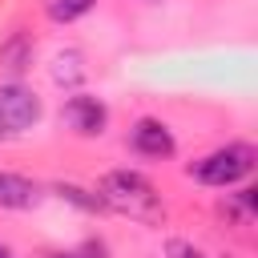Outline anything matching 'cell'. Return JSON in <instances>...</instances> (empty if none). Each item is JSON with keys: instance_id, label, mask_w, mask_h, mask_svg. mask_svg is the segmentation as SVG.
I'll use <instances>...</instances> for the list:
<instances>
[{"instance_id": "ba28073f", "label": "cell", "mask_w": 258, "mask_h": 258, "mask_svg": "<svg viewBox=\"0 0 258 258\" xmlns=\"http://www.w3.org/2000/svg\"><path fill=\"white\" fill-rule=\"evenodd\" d=\"M20 48H24V40H16V44L0 48V64H4V69H12V73H20V69H24V56H20Z\"/></svg>"}, {"instance_id": "52a82bcc", "label": "cell", "mask_w": 258, "mask_h": 258, "mask_svg": "<svg viewBox=\"0 0 258 258\" xmlns=\"http://www.w3.org/2000/svg\"><path fill=\"white\" fill-rule=\"evenodd\" d=\"M93 4H97V0H48V16H52V20H60V24H69V20L85 16Z\"/></svg>"}, {"instance_id": "6da1fadb", "label": "cell", "mask_w": 258, "mask_h": 258, "mask_svg": "<svg viewBox=\"0 0 258 258\" xmlns=\"http://www.w3.org/2000/svg\"><path fill=\"white\" fill-rule=\"evenodd\" d=\"M97 198H101L105 210H117V214H125L133 222H157L161 218V198H157L153 181L133 173V169L105 173L101 185H97Z\"/></svg>"}, {"instance_id": "9c48e42d", "label": "cell", "mask_w": 258, "mask_h": 258, "mask_svg": "<svg viewBox=\"0 0 258 258\" xmlns=\"http://www.w3.org/2000/svg\"><path fill=\"white\" fill-rule=\"evenodd\" d=\"M169 258H206V254H202L194 242H181V238H173V242H169Z\"/></svg>"}, {"instance_id": "7a4b0ae2", "label": "cell", "mask_w": 258, "mask_h": 258, "mask_svg": "<svg viewBox=\"0 0 258 258\" xmlns=\"http://www.w3.org/2000/svg\"><path fill=\"white\" fill-rule=\"evenodd\" d=\"M250 169H254V149L250 145H226V149H214L210 157H202L194 165V177L202 185H234Z\"/></svg>"}, {"instance_id": "5b68a950", "label": "cell", "mask_w": 258, "mask_h": 258, "mask_svg": "<svg viewBox=\"0 0 258 258\" xmlns=\"http://www.w3.org/2000/svg\"><path fill=\"white\" fill-rule=\"evenodd\" d=\"M129 141H133V149H137L141 157H169V153H173V133H169L161 121H153V117H141V121L133 125Z\"/></svg>"}, {"instance_id": "277c9868", "label": "cell", "mask_w": 258, "mask_h": 258, "mask_svg": "<svg viewBox=\"0 0 258 258\" xmlns=\"http://www.w3.org/2000/svg\"><path fill=\"white\" fill-rule=\"evenodd\" d=\"M64 121H69L77 133L93 137V133H101V129H105V121H109V109H105V101L77 93V97H69V101H64Z\"/></svg>"}, {"instance_id": "30bf717a", "label": "cell", "mask_w": 258, "mask_h": 258, "mask_svg": "<svg viewBox=\"0 0 258 258\" xmlns=\"http://www.w3.org/2000/svg\"><path fill=\"white\" fill-rule=\"evenodd\" d=\"M0 258H12V250H8V246H0Z\"/></svg>"}, {"instance_id": "3957f363", "label": "cell", "mask_w": 258, "mask_h": 258, "mask_svg": "<svg viewBox=\"0 0 258 258\" xmlns=\"http://www.w3.org/2000/svg\"><path fill=\"white\" fill-rule=\"evenodd\" d=\"M40 121V97L24 85H0V133H24Z\"/></svg>"}, {"instance_id": "8992f818", "label": "cell", "mask_w": 258, "mask_h": 258, "mask_svg": "<svg viewBox=\"0 0 258 258\" xmlns=\"http://www.w3.org/2000/svg\"><path fill=\"white\" fill-rule=\"evenodd\" d=\"M36 202V185L20 173H4L0 169V206L4 210H28Z\"/></svg>"}]
</instances>
